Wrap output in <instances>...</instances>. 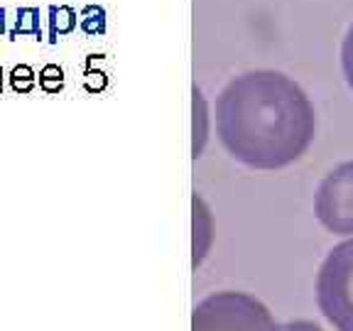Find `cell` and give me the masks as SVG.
Returning <instances> with one entry per match:
<instances>
[{
  "mask_svg": "<svg viewBox=\"0 0 353 331\" xmlns=\"http://www.w3.org/2000/svg\"><path fill=\"white\" fill-rule=\"evenodd\" d=\"M192 331H282V326L250 294L219 292L196 304Z\"/></svg>",
  "mask_w": 353,
  "mask_h": 331,
  "instance_id": "3",
  "label": "cell"
},
{
  "mask_svg": "<svg viewBox=\"0 0 353 331\" xmlns=\"http://www.w3.org/2000/svg\"><path fill=\"white\" fill-rule=\"evenodd\" d=\"M8 79H10V86L15 94H30L34 86H37V72H34L30 64H17L10 69V74H8Z\"/></svg>",
  "mask_w": 353,
  "mask_h": 331,
  "instance_id": "8",
  "label": "cell"
},
{
  "mask_svg": "<svg viewBox=\"0 0 353 331\" xmlns=\"http://www.w3.org/2000/svg\"><path fill=\"white\" fill-rule=\"evenodd\" d=\"M316 221L331 233H353V162L334 167L314 197Z\"/></svg>",
  "mask_w": 353,
  "mask_h": 331,
  "instance_id": "4",
  "label": "cell"
},
{
  "mask_svg": "<svg viewBox=\"0 0 353 331\" xmlns=\"http://www.w3.org/2000/svg\"><path fill=\"white\" fill-rule=\"evenodd\" d=\"M37 83L47 94H59L64 88V69L59 64H44L37 74Z\"/></svg>",
  "mask_w": 353,
  "mask_h": 331,
  "instance_id": "9",
  "label": "cell"
},
{
  "mask_svg": "<svg viewBox=\"0 0 353 331\" xmlns=\"http://www.w3.org/2000/svg\"><path fill=\"white\" fill-rule=\"evenodd\" d=\"M341 72H343V79H346L348 88L353 91V22L348 25L346 34H343V42H341Z\"/></svg>",
  "mask_w": 353,
  "mask_h": 331,
  "instance_id": "11",
  "label": "cell"
},
{
  "mask_svg": "<svg viewBox=\"0 0 353 331\" xmlns=\"http://www.w3.org/2000/svg\"><path fill=\"white\" fill-rule=\"evenodd\" d=\"M216 130L233 160L253 170H282L307 152L316 116L297 81L255 69L231 79L216 99Z\"/></svg>",
  "mask_w": 353,
  "mask_h": 331,
  "instance_id": "1",
  "label": "cell"
},
{
  "mask_svg": "<svg viewBox=\"0 0 353 331\" xmlns=\"http://www.w3.org/2000/svg\"><path fill=\"white\" fill-rule=\"evenodd\" d=\"M50 34H47V42H52L54 44L59 37H64V34H69V32H74L77 30V22H79V17H77V12H74V8H69V6H50Z\"/></svg>",
  "mask_w": 353,
  "mask_h": 331,
  "instance_id": "5",
  "label": "cell"
},
{
  "mask_svg": "<svg viewBox=\"0 0 353 331\" xmlns=\"http://www.w3.org/2000/svg\"><path fill=\"white\" fill-rule=\"evenodd\" d=\"M10 39H17V37H30L34 39H42V22H39V8H20L17 10V17H15V28L10 30Z\"/></svg>",
  "mask_w": 353,
  "mask_h": 331,
  "instance_id": "6",
  "label": "cell"
},
{
  "mask_svg": "<svg viewBox=\"0 0 353 331\" xmlns=\"http://www.w3.org/2000/svg\"><path fill=\"white\" fill-rule=\"evenodd\" d=\"M282 331H321L319 326L309 324V321H294V324H285Z\"/></svg>",
  "mask_w": 353,
  "mask_h": 331,
  "instance_id": "13",
  "label": "cell"
},
{
  "mask_svg": "<svg viewBox=\"0 0 353 331\" xmlns=\"http://www.w3.org/2000/svg\"><path fill=\"white\" fill-rule=\"evenodd\" d=\"M83 83H86L88 91H99V88H103L105 77L101 72H91V69H86V74H83Z\"/></svg>",
  "mask_w": 353,
  "mask_h": 331,
  "instance_id": "12",
  "label": "cell"
},
{
  "mask_svg": "<svg viewBox=\"0 0 353 331\" xmlns=\"http://www.w3.org/2000/svg\"><path fill=\"white\" fill-rule=\"evenodd\" d=\"M3 77H6V74H3V66H0V94H3Z\"/></svg>",
  "mask_w": 353,
  "mask_h": 331,
  "instance_id": "15",
  "label": "cell"
},
{
  "mask_svg": "<svg viewBox=\"0 0 353 331\" xmlns=\"http://www.w3.org/2000/svg\"><path fill=\"white\" fill-rule=\"evenodd\" d=\"M316 304L336 331H353V238L334 245L321 263Z\"/></svg>",
  "mask_w": 353,
  "mask_h": 331,
  "instance_id": "2",
  "label": "cell"
},
{
  "mask_svg": "<svg viewBox=\"0 0 353 331\" xmlns=\"http://www.w3.org/2000/svg\"><path fill=\"white\" fill-rule=\"evenodd\" d=\"M81 30L86 34H101L105 30V12L99 6H86L81 10Z\"/></svg>",
  "mask_w": 353,
  "mask_h": 331,
  "instance_id": "10",
  "label": "cell"
},
{
  "mask_svg": "<svg viewBox=\"0 0 353 331\" xmlns=\"http://www.w3.org/2000/svg\"><path fill=\"white\" fill-rule=\"evenodd\" d=\"M204 140H206V103L201 99V91L194 86V157L201 152Z\"/></svg>",
  "mask_w": 353,
  "mask_h": 331,
  "instance_id": "7",
  "label": "cell"
},
{
  "mask_svg": "<svg viewBox=\"0 0 353 331\" xmlns=\"http://www.w3.org/2000/svg\"><path fill=\"white\" fill-rule=\"evenodd\" d=\"M8 28H6V8H0V34H6Z\"/></svg>",
  "mask_w": 353,
  "mask_h": 331,
  "instance_id": "14",
  "label": "cell"
}]
</instances>
